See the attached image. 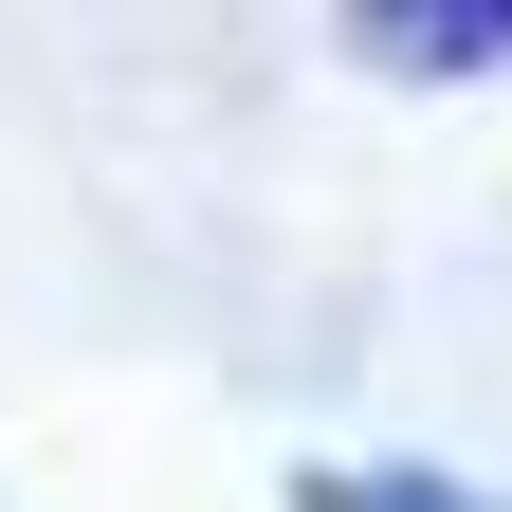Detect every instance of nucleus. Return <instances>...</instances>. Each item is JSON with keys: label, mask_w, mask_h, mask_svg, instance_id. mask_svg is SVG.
Listing matches in <instances>:
<instances>
[{"label": "nucleus", "mask_w": 512, "mask_h": 512, "mask_svg": "<svg viewBox=\"0 0 512 512\" xmlns=\"http://www.w3.org/2000/svg\"><path fill=\"white\" fill-rule=\"evenodd\" d=\"M348 37L384 74H494L512 55V0H348Z\"/></svg>", "instance_id": "obj_1"}, {"label": "nucleus", "mask_w": 512, "mask_h": 512, "mask_svg": "<svg viewBox=\"0 0 512 512\" xmlns=\"http://www.w3.org/2000/svg\"><path fill=\"white\" fill-rule=\"evenodd\" d=\"M330 512H494V494H439V476H330Z\"/></svg>", "instance_id": "obj_2"}]
</instances>
